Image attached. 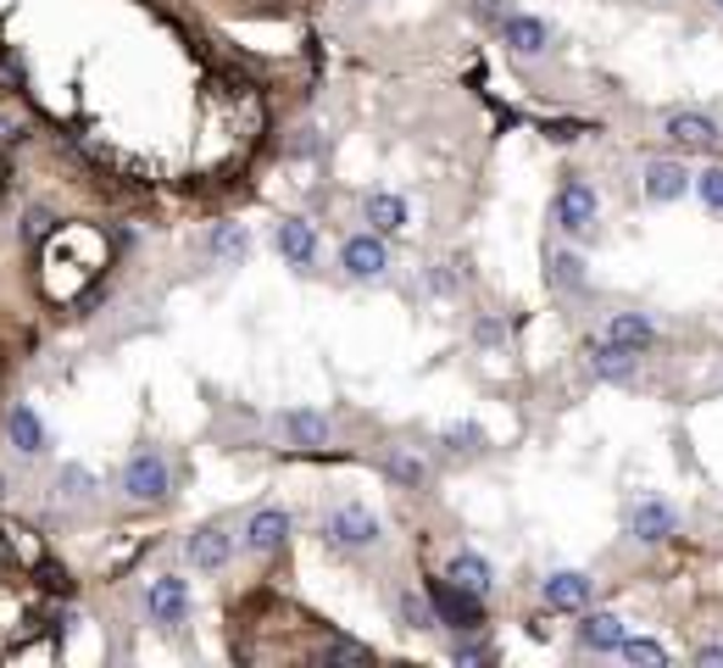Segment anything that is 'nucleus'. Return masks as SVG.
I'll list each match as a JSON object with an SVG mask.
<instances>
[{"mask_svg": "<svg viewBox=\"0 0 723 668\" xmlns=\"http://www.w3.org/2000/svg\"><path fill=\"white\" fill-rule=\"evenodd\" d=\"M379 535H385L379 513L362 507V502H339V507L323 518V540H328L334 551H368V546H379Z\"/></svg>", "mask_w": 723, "mask_h": 668, "instance_id": "obj_1", "label": "nucleus"}, {"mask_svg": "<svg viewBox=\"0 0 723 668\" xmlns=\"http://www.w3.org/2000/svg\"><path fill=\"white\" fill-rule=\"evenodd\" d=\"M551 217H557L562 234L584 240V234L595 229V217H601V201H595V190H590L584 179H562V184H557V201H551Z\"/></svg>", "mask_w": 723, "mask_h": 668, "instance_id": "obj_2", "label": "nucleus"}, {"mask_svg": "<svg viewBox=\"0 0 723 668\" xmlns=\"http://www.w3.org/2000/svg\"><path fill=\"white\" fill-rule=\"evenodd\" d=\"M145 613H151V624H162V629H179V624L190 618V585H184L179 574H162V579H151V585H145Z\"/></svg>", "mask_w": 723, "mask_h": 668, "instance_id": "obj_3", "label": "nucleus"}, {"mask_svg": "<svg viewBox=\"0 0 723 668\" xmlns=\"http://www.w3.org/2000/svg\"><path fill=\"white\" fill-rule=\"evenodd\" d=\"M429 601H435L440 624H457V629H479V624H485L479 590H462V585H451V579H435V585H429Z\"/></svg>", "mask_w": 723, "mask_h": 668, "instance_id": "obj_4", "label": "nucleus"}, {"mask_svg": "<svg viewBox=\"0 0 723 668\" xmlns=\"http://www.w3.org/2000/svg\"><path fill=\"white\" fill-rule=\"evenodd\" d=\"M123 490H129L134 502H162V496L173 490V474H167V463H162L156 452H134L129 468H123Z\"/></svg>", "mask_w": 723, "mask_h": 668, "instance_id": "obj_5", "label": "nucleus"}, {"mask_svg": "<svg viewBox=\"0 0 723 668\" xmlns=\"http://www.w3.org/2000/svg\"><path fill=\"white\" fill-rule=\"evenodd\" d=\"M339 267H345L350 279H379V273L390 267V245L379 240V229L350 234V240L339 245Z\"/></svg>", "mask_w": 723, "mask_h": 668, "instance_id": "obj_6", "label": "nucleus"}, {"mask_svg": "<svg viewBox=\"0 0 723 668\" xmlns=\"http://www.w3.org/2000/svg\"><path fill=\"white\" fill-rule=\"evenodd\" d=\"M640 190H645V201L673 206V201H684V190H690V168H684V162H673V156H656V162H645Z\"/></svg>", "mask_w": 723, "mask_h": 668, "instance_id": "obj_7", "label": "nucleus"}, {"mask_svg": "<svg viewBox=\"0 0 723 668\" xmlns=\"http://www.w3.org/2000/svg\"><path fill=\"white\" fill-rule=\"evenodd\" d=\"M540 601H546L551 613H579V607L590 601V574H579V568L546 574V579H540Z\"/></svg>", "mask_w": 723, "mask_h": 668, "instance_id": "obj_8", "label": "nucleus"}, {"mask_svg": "<svg viewBox=\"0 0 723 668\" xmlns=\"http://www.w3.org/2000/svg\"><path fill=\"white\" fill-rule=\"evenodd\" d=\"M629 529H634V540H673V529H679V513L662 502V496H645V502H634V513H629Z\"/></svg>", "mask_w": 723, "mask_h": 668, "instance_id": "obj_9", "label": "nucleus"}, {"mask_svg": "<svg viewBox=\"0 0 723 668\" xmlns=\"http://www.w3.org/2000/svg\"><path fill=\"white\" fill-rule=\"evenodd\" d=\"M184 551H190V563H195L201 574H217V568H228V557H234V540H228V529L206 524V529H195V535L184 540Z\"/></svg>", "mask_w": 723, "mask_h": 668, "instance_id": "obj_10", "label": "nucleus"}, {"mask_svg": "<svg viewBox=\"0 0 723 668\" xmlns=\"http://www.w3.org/2000/svg\"><path fill=\"white\" fill-rule=\"evenodd\" d=\"M668 140L673 145H684V151H717V123L706 118V112H673L668 118Z\"/></svg>", "mask_w": 723, "mask_h": 668, "instance_id": "obj_11", "label": "nucleus"}, {"mask_svg": "<svg viewBox=\"0 0 723 668\" xmlns=\"http://www.w3.org/2000/svg\"><path fill=\"white\" fill-rule=\"evenodd\" d=\"M501 40H507V51H512V57H540V51L551 45V29H546L540 18L512 12V18H501Z\"/></svg>", "mask_w": 723, "mask_h": 668, "instance_id": "obj_12", "label": "nucleus"}, {"mask_svg": "<svg viewBox=\"0 0 723 668\" xmlns=\"http://www.w3.org/2000/svg\"><path fill=\"white\" fill-rule=\"evenodd\" d=\"M273 245H278V256L295 262V267H306V262L317 256V234H312L306 217H284V223L273 229Z\"/></svg>", "mask_w": 723, "mask_h": 668, "instance_id": "obj_13", "label": "nucleus"}, {"mask_svg": "<svg viewBox=\"0 0 723 668\" xmlns=\"http://www.w3.org/2000/svg\"><path fill=\"white\" fill-rule=\"evenodd\" d=\"M284 540H289V513H284V507L251 513V524H245V546H251V551H278Z\"/></svg>", "mask_w": 723, "mask_h": 668, "instance_id": "obj_14", "label": "nucleus"}, {"mask_svg": "<svg viewBox=\"0 0 723 668\" xmlns=\"http://www.w3.org/2000/svg\"><path fill=\"white\" fill-rule=\"evenodd\" d=\"M607 341H618L623 352L640 357V352L656 341V323H651L645 312H612V317H607Z\"/></svg>", "mask_w": 723, "mask_h": 668, "instance_id": "obj_15", "label": "nucleus"}, {"mask_svg": "<svg viewBox=\"0 0 723 668\" xmlns=\"http://www.w3.org/2000/svg\"><path fill=\"white\" fill-rule=\"evenodd\" d=\"M362 212H368V223H374L379 234H401V229H407V201H401L396 190H374L368 201H362Z\"/></svg>", "mask_w": 723, "mask_h": 668, "instance_id": "obj_16", "label": "nucleus"}, {"mask_svg": "<svg viewBox=\"0 0 723 668\" xmlns=\"http://www.w3.org/2000/svg\"><path fill=\"white\" fill-rule=\"evenodd\" d=\"M446 579H451V585H462V590H479V596H485V590L496 585V568H490L479 551H457V557L446 563Z\"/></svg>", "mask_w": 723, "mask_h": 668, "instance_id": "obj_17", "label": "nucleus"}, {"mask_svg": "<svg viewBox=\"0 0 723 668\" xmlns=\"http://www.w3.org/2000/svg\"><path fill=\"white\" fill-rule=\"evenodd\" d=\"M618 640H623V618L618 613H584V624H579V646L584 651H618Z\"/></svg>", "mask_w": 723, "mask_h": 668, "instance_id": "obj_18", "label": "nucleus"}, {"mask_svg": "<svg viewBox=\"0 0 723 668\" xmlns=\"http://www.w3.org/2000/svg\"><path fill=\"white\" fill-rule=\"evenodd\" d=\"M584 352H590V368L601 379H629L634 374V352H623L618 341H607V334H601V341H590Z\"/></svg>", "mask_w": 723, "mask_h": 668, "instance_id": "obj_19", "label": "nucleus"}, {"mask_svg": "<svg viewBox=\"0 0 723 668\" xmlns=\"http://www.w3.org/2000/svg\"><path fill=\"white\" fill-rule=\"evenodd\" d=\"M278 429H284L295 446H328V418H317V413H301V407H295V413L278 418Z\"/></svg>", "mask_w": 723, "mask_h": 668, "instance_id": "obj_20", "label": "nucleus"}, {"mask_svg": "<svg viewBox=\"0 0 723 668\" xmlns=\"http://www.w3.org/2000/svg\"><path fill=\"white\" fill-rule=\"evenodd\" d=\"M12 441H18V452H29V457L45 452V424L34 418V407H18V413H12Z\"/></svg>", "mask_w": 723, "mask_h": 668, "instance_id": "obj_21", "label": "nucleus"}, {"mask_svg": "<svg viewBox=\"0 0 723 668\" xmlns=\"http://www.w3.org/2000/svg\"><path fill=\"white\" fill-rule=\"evenodd\" d=\"M401 624L407 629H440V613H435V601L429 596H418V590H401Z\"/></svg>", "mask_w": 723, "mask_h": 668, "instance_id": "obj_22", "label": "nucleus"}, {"mask_svg": "<svg viewBox=\"0 0 723 668\" xmlns=\"http://www.w3.org/2000/svg\"><path fill=\"white\" fill-rule=\"evenodd\" d=\"M546 279H551L557 290H579V284H584V262H579L573 251H551V262H546Z\"/></svg>", "mask_w": 723, "mask_h": 668, "instance_id": "obj_23", "label": "nucleus"}, {"mask_svg": "<svg viewBox=\"0 0 723 668\" xmlns=\"http://www.w3.org/2000/svg\"><path fill=\"white\" fill-rule=\"evenodd\" d=\"M323 657H328V662H350V668H362V662H374V646L345 640V635H328V640H323Z\"/></svg>", "mask_w": 723, "mask_h": 668, "instance_id": "obj_24", "label": "nucleus"}, {"mask_svg": "<svg viewBox=\"0 0 723 668\" xmlns=\"http://www.w3.org/2000/svg\"><path fill=\"white\" fill-rule=\"evenodd\" d=\"M212 251H217L223 262H240V256L251 251V234H245L240 223H217V234H212Z\"/></svg>", "mask_w": 723, "mask_h": 668, "instance_id": "obj_25", "label": "nucleus"}, {"mask_svg": "<svg viewBox=\"0 0 723 668\" xmlns=\"http://www.w3.org/2000/svg\"><path fill=\"white\" fill-rule=\"evenodd\" d=\"M390 479H396V485H407V490H424V485H429V463H418V457L396 452V457H390Z\"/></svg>", "mask_w": 723, "mask_h": 668, "instance_id": "obj_26", "label": "nucleus"}, {"mask_svg": "<svg viewBox=\"0 0 723 668\" xmlns=\"http://www.w3.org/2000/svg\"><path fill=\"white\" fill-rule=\"evenodd\" d=\"M690 190L701 195V206H706V212H717V217H723V168L695 173V179H690Z\"/></svg>", "mask_w": 723, "mask_h": 668, "instance_id": "obj_27", "label": "nucleus"}, {"mask_svg": "<svg viewBox=\"0 0 723 668\" xmlns=\"http://www.w3.org/2000/svg\"><path fill=\"white\" fill-rule=\"evenodd\" d=\"M440 441H446V452H457V457H462V452H468V457L485 452V429H479V424H451Z\"/></svg>", "mask_w": 723, "mask_h": 668, "instance_id": "obj_28", "label": "nucleus"}, {"mask_svg": "<svg viewBox=\"0 0 723 668\" xmlns=\"http://www.w3.org/2000/svg\"><path fill=\"white\" fill-rule=\"evenodd\" d=\"M618 651L629 657V662H668V646H656V640H618Z\"/></svg>", "mask_w": 723, "mask_h": 668, "instance_id": "obj_29", "label": "nucleus"}, {"mask_svg": "<svg viewBox=\"0 0 723 668\" xmlns=\"http://www.w3.org/2000/svg\"><path fill=\"white\" fill-rule=\"evenodd\" d=\"M0 84H7V90H23V62H18L12 51H0Z\"/></svg>", "mask_w": 723, "mask_h": 668, "instance_id": "obj_30", "label": "nucleus"}, {"mask_svg": "<svg viewBox=\"0 0 723 668\" xmlns=\"http://www.w3.org/2000/svg\"><path fill=\"white\" fill-rule=\"evenodd\" d=\"M451 657H457V662H490V646H485V640H457Z\"/></svg>", "mask_w": 723, "mask_h": 668, "instance_id": "obj_31", "label": "nucleus"}, {"mask_svg": "<svg viewBox=\"0 0 723 668\" xmlns=\"http://www.w3.org/2000/svg\"><path fill=\"white\" fill-rule=\"evenodd\" d=\"M62 485H68V496H90V474H84V468H68Z\"/></svg>", "mask_w": 723, "mask_h": 668, "instance_id": "obj_32", "label": "nucleus"}, {"mask_svg": "<svg viewBox=\"0 0 723 668\" xmlns=\"http://www.w3.org/2000/svg\"><path fill=\"white\" fill-rule=\"evenodd\" d=\"M51 223H57L51 212H29V240H40V234H51Z\"/></svg>", "mask_w": 723, "mask_h": 668, "instance_id": "obj_33", "label": "nucleus"}, {"mask_svg": "<svg viewBox=\"0 0 723 668\" xmlns=\"http://www.w3.org/2000/svg\"><path fill=\"white\" fill-rule=\"evenodd\" d=\"M695 662L701 668H723V646H695Z\"/></svg>", "mask_w": 723, "mask_h": 668, "instance_id": "obj_34", "label": "nucleus"}, {"mask_svg": "<svg viewBox=\"0 0 723 668\" xmlns=\"http://www.w3.org/2000/svg\"><path fill=\"white\" fill-rule=\"evenodd\" d=\"M40 574H45V585H51V590H62V596H68V574H62V568H57V563H45V568H40Z\"/></svg>", "mask_w": 723, "mask_h": 668, "instance_id": "obj_35", "label": "nucleus"}, {"mask_svg": "<svg viewBox=\"0 0 723 668\" xmlns=\"http://www.w3.org/2000/svg\"><path fill=\"white\" fill-rule=\"evenodd\" d=\"M429 284H435V290H440V295H446V290H451V284H457V279H451V273H446V267H435V273H429Z\"/></svg>", "mask_w": 723, "mask_h": 668, "instance_id": "obj_36", "label": "nucleus"}, {"mask_svg": "<svg viewBox=\"0 0 723 668\" xmlns=\"http://www.w3.org/2000/svg\"><path fill=\"white\" fill-rule=\"evenodd\" d=\"M712 7H717V12H723V0H712Z\"/></svg>", "mask_w": 723, "mask_h": 668, "instance_id": "obj_37", "label": "nucleus"}]
</instances>
